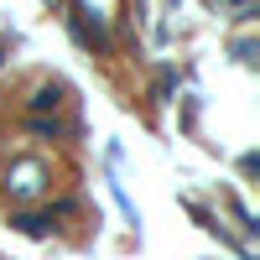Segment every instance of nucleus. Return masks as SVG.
<instances>
[{
	"mask_svg": "<svg viewBox=\"0 0 260 260\" xmlns=\"http://www.w3.org/2000/svg\"><path fill=\"white\" fill-rule=\"evenodd\" d=\"M11 224L21 234H31V240H42V234H52V213H16Z\"/></svg>",
	"mask_w": 260,
	"mask_h": 260,
	"instance_id": "4",
	"label": "nucleus"
},
{
	"mask_svg": "<svg viewBox=\"0 0 260 260\" xmlns=\"http://www.w3.org/2000/svg\"><path fill=\"white\" fill-rule=\"evenodd\" d=\"M0 187H6L16 203H37L42 192L52 187V167L42 161V156H16L6 167V182H0Z\"/></svg>",
	"mask_w": 260,
	"mask_h": 260,
	"instance_id": "1",
	"label": "nucleus"
},
{
	"mask_svg": "<svg viewBox=\"0 0 260 260\" xmlns=\"http://www.w3.org/2000/svg\"><path fill=\"white\" fill-rule=\"evenodd\" d=\"M57 104H62V83H37V94H31V120L47 115V110H57Z\"/></svg>",
	"mask_w": 260,
	"mask_h": 260,
	"instance_id": "3",
	"label": "nucleus"
},
{
	"mask_svg": "<svg viewBox=\"0 0 260 260\" xmlns=\"http://www.w3.org/2000/svg\"><path fill=\"white\" fill-rule=\"evenodd\" d=\"M234 57H240V62H255V42H250V37L234 42Z\"/></svg>",
	"mask_w": 260,
	"mask_h": 260,
	"instance_id": "5",
	"label": "nucleus"
},
{
	"mask_svg": "<svg viewBox=\"0 0 260 260\" xmlns=\"http://www.w3.org/2000/svg\"><path fill=\"white\" fill-rule=\"evenodd\" d=\"M73 37L83 42V47H110V26H104V16L99 11H89V6H78L73 0Z\"/></svg>",
	"mask_w": 260,
	"mask_h": 260,
	"instance_id": "2",
	"label": "nucleus"
},
{
	"mask_svg": "<svg viewBox=\"0 0 260 260\" xmlns=\"http://www.w3.org/2000/svg\"><path fill=\"white\" fill-rule=\"evenodd\" d=\"M167 94H172V73H161V78H156V104H167Z\"/></svg>",
	"mask_w": 260,
	"mask_h": 260,
	"instance_id": "6",
	"label": "nucleus"
}]
</instances>
